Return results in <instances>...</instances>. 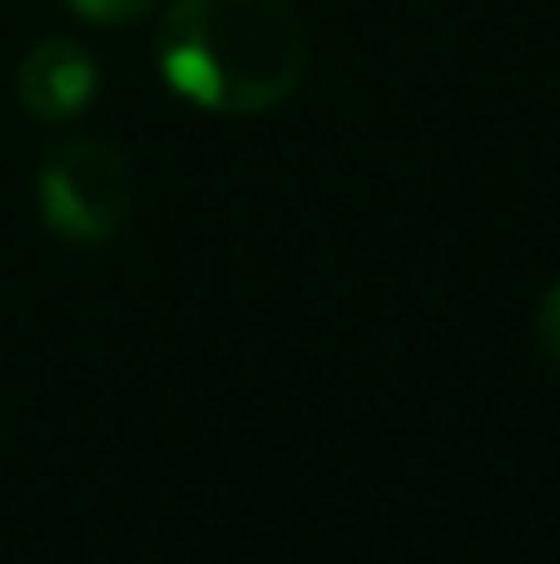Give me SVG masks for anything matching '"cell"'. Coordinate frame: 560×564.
Segmentation results:
<instances>
[{
  "mask_svg": "<svg viewBox=\"0 0 560 564\" xmlns=\"http://www.w3.org/2000/svg\"><path fill=\"white\" fill-rule=\"evenodd\" d=\"M159 75L214 115H268L308 79V30L288 0H169Z\"/></svg>",
  "mask_w": 560,
  "mask_h": 564,
  "instance_id": "cell-1",
  "label": "cell"
},
{
  "mask_svg": "<svg viewBox=\"0 0 560 564\" xmlns=\"http://www.w3.org/2000/svg\"><path fill=\"white\" fill-rule=\"evenodd\" d=\"M40 218L69 243H105L129 224L134 164L109 139H65L35 174Z\"/></svg>",
  "mask_w": 560,
  "mask_h": 564,
  "instance_id": "cell-2",
  "label": "cell"
},
{
  "mask_svg": "<svg viewBox=\"0 0 560 564\" xmlns=\"http://www.w3.org/2000/svg\"><path fill=\"white\" fill-rule=\"evenodd\" d=\"M20 105H25L30 119H45V124H60V119H75L95 105L99 95V65L79 40L69 35H50L35 40L20 59Z\"/></svg>",
  "mask_w": 560,
  "mask_h": 564,
  "instance_id": "cell-3",
  "label": "cell"
},
{
  "mask_svg": "<svg viewBox=\"0 0 560 564\" xmlns=\"http://www.w3.org/2000/svg\"><path fill=\"white\" fill-rule=\"evenodd\" d=\"M65 6L75 10L79 20H89V25H125V20L154 15L164 0H65Z\"/></svg>",
  "mask_w": 560,
  "mask_h": 564,
  "instance_id": "cell-4",
  "label": "cell"
},
{
  "mask_svg": "<svg viewBox=\"0 0 560 564\" xmlns=\"http://www.w3.org/2000/svg\"><path fill=\"white\" fill-rule=\"evenodd\" d=\"M536 332H541V351L546 361L560 371V282L551 288V297L541 302V317H536Z\"/></svg>",
  "mask_w": 560,
  "mask_h": 564,
  "instance_id": "cell-5",
  "label": "cell"
}]
</instances>
